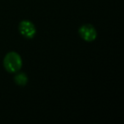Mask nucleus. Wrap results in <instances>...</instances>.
Returning <instances> with one entry per match:
<instances>
[{"instance_id":"1","label":"nucleus","mask_w":124,"mask_h":124,"mask_svg":"<svg viewBox=\"0 0 124 124\" xmlns=\"http://www.w3.org/2000/svg\"><path fill=\"white\" fill-rule=\"evenodd\" d=\"M4 66L7 71L16 73L21 70L22 66V60L19 54L16 52H9L4 59Z\"/></svg>"},{"instance_id":"2","label":"nucleus","mask_w":124,"mask_h":124,"mask_svg":"<svg viewBox=\"0 0 124 124\" xmlns=\"http://www.w3.org/2000/svg\"><path fill=\"white\" fill-rule=\"evenodd\" d=\"M79 35L83 40L87 42H93L97 38V31L95 28L90 24H85L79 28Z\"/></svg>"},{"instance_id":"3","label":"nucleus","mask_w":124,"mask_h":124,"mask_svg":"<svg viewBox=\"0 0 124 124\" xmlns=\"http://www.w3.org/2000/svg\"><path fill=\"white\" fill-rule=\"evenodd\" d=\"M19 31L26 38H32L36 34V27L30 21H22L19 25Z\"/></svg>"},{"instance_id":"4","label":"nucleus","mask_w":124,"mask_h":124,"mask_svg":"<svg viewBox=\"0 0 124 124\" xmlns=\"http://www.w3.org/2000/svg\"><path fill=\"white\" fill-rule=\"evenodd\" d=\"M15 82H16V84L20 85V86H25V85L27 83L28 78L27 76L26 75V73L21 72L19 74H17L15 77Z\"/></svg>"}]
</instances>
